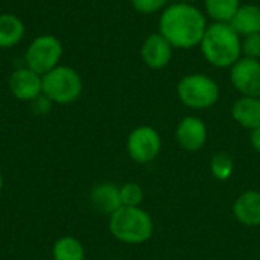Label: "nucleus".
Masks as SVG:
<instances>
[{"label":"nucleus","mask_w":260,"mask_h":260,"mask_svg":"<svg viewBox=\"0 0 260 260\" xmlns=\"http://www.w3.org/2000/svg\"><path fill=\"white\" fill-rule=\"evenodd\" d=\"M207 26L206 14L192 3L168 5L158 20V32L180 50L198 47Z\"/></svg>","instance_id":"obj_1"},{"label":"nucleus","mask_w":260,"mask_h":260,"mask_svg":"<svg viewBox=\"0 0 260 260\" xmlns=\"http://www.w3.org/2000/svg\"><path fill=\"white\" fill-rule=\"evenodd\" d=\"M204 59L216 69H230L242 58V37L230 23H212L200 43Z\"/></svg>","instance_id":"obj_2"},{"label":"nucleus","mask_w":260,"mask_h":260,"mask_svg":"<svg viewBox=\"0 0 260 260\" xmlns=\"http://www.w3.org/2000/svg\"><path fill=\"white\" fill-rule=\"evenodd\" d=\"M108 230L111 236L122 244L140 245L152 238L154 221L142 206H122L108 216Z\"/></svg>","instance_id":"obj_3"},{"label":"nucleus","mask_w":260,"mask_h":260,"mask_svg":"<svg viewBox=\"0 0 260 260\" xmlns=\"http://www.w3.org/2000/svg\"><path fill=\"white\" fill-rule=\"evenodd\" d=\"M218 82L204 73L184 75L177 84V96L180 102L190 110H209L219 101Z\"/></svg>","instance_id":"obj_4"},{"label":"nucleus","mask_w":260,"mask_h":260,"mask_svg":"<svg viewBox=\"0 0 260 260\" xmlns=\"http://www.w3.org/2000/svg\"><path fill=\"white\" fill-rule=\"evenodd\" d=\"M81 75L69 66H56L43 75V96L53 104L69 105L82 93Z\"/></svg>","instance_id":"obj_5"},{"label":"nucleus","mask_w":260,"mask_h":260,"mask_svg":"<svg viewBox=\"0 0 260 260\" xmlns=\"http://www.w3.org/2000/svg\"><path fill=\"white\" fill-rule=\"evenodd\" d=\"M61 56L62 44L55 35L50 34H44L32 40L24 53L26 67L37 72L41 76L55 69L56 66H59Z\"/></svg>","instance_id":"obj_6"},{"label":"nucleus","mask_w":260,"mask_h":260,"mask_svg":"<svg viewBox=\"0 0 260 260\" xmlns=\"http://www.w3.org/2000/svg\"><path fill=\"white\" fill-rule=\"evenodd\" d=\"M161 146L163 142L158 131L149 125L136 126L126 137V152L139 165L152 163L158 157Z\"/></svg>","instance_id":"obj_7"},{"label":"nucleus","mask_w":260,"mask_h":260,"mask_svg":"<svg viewBox=\"0 0 260 260\" xmlns=\"http://www.w3.org/2000/svg\"><path fill=\"white\" fill-rule=\"evenodd\" d=\"M230 82L241 96L260 98V61L242 56L230 67Z\"/></svg>","instance_id":"obj_8"},{"label":"nucleus","mask_w":260,"mask_h":260,"mask_svg":"<svg viewBox=\"0 0 260 260\" xmlns=\"http://www.w3.org/2000/svg\"><path fill=\"white\" fill-rule=\"evenodd\" d=\"M209 131L206 122L198 116L183 117L175 128V140L186 152H198L207 143Z\"/></svg>","instance_id":"obj_9"},{"label":"nucleus","mask_w":260,"mask_h":260,"mask_svg":"<svg viewBox=\"0 0 260 260\" xmlns=\"http://www.w3.org/2000/svg\"><path fill=\"white\" fill-rule=\"evenodd\" d=\"M9 90L15 99L34 102L43 94V76L29 67L17 69L9 78Z\"/></svg>","instance_id":"obj_10"},{"label":"nucleus","mask_w":260,"mask_h":260,"mask_svg":"<svg viewBox=\"0 0 260 260\" xmlns=\"http://www.w3.org/2000/svg\"><path fill=\"white\" fill-rule=\"evenodd\" d=\"M174 50V46L160 32H154L145 38L140 47V56L149 69L161 70L171 62Z\"/></svg>","instance_id":"obj_11"},{"label":"nucleus","mask_w":260,"mask_h":260,"mask_svg":"<svg viewBox=\"0 0 260 260\" xmlns=\"http://www.w3.org/2000/svg\"><path fill=\"white\" fill-rule=\"evenodd\" d=\"M88 201L96 212H99L101 215L110 216L119 207H122L120 189L117 184L110 183V181L98 183L91 187L90 195H88Z\"/></svg>","instance_id":"obj_12"},{"label":"nucleus","mask_w":260,"mask_h":260,"mask_svg":"<svg viewBox=\"0 0 260 260\" xmlns=\"http://www.w3.org/2000/svg\"><path fill=\"white\" fill-rule=\"evenodd\" d=\"M235 219L245 227H260V190H245L233 203Z\"/></svg>","instance_id":"obj_13"},{"label":"nucleus","mask_w":260,"mask_h":260,"mask_svg":"<svg viewBox=\"0 0 260 260\" xmlns=\"http://www.w3.org/2000/svg\"><path fill=\"white\" fill-rule=\"evenodd\" d=\"M232 117L242 128L253 131L260 126V98L241 96L232 105Z\"/></svg>","instance_id":"obj_14"},{"label":"nucleus","mask_w":260,"mask_h":260,"mask_svg":"<svg viewBox=\"0 0 260 260\" xmlns=\"http://www.w3.org/2000/svg\"><path fill=\"white\" fill-rule=\"evenodd\" d=\"M230 26L241 35L247 37L251 34H260V6L254 3L241 5L235 17L230 21Z\"/></svg>","instance_id":"obj_15"},{"label":"nucleus","mask_w":260,"mask_h":260,"mask_svg":"<svg viewBox=\"0 0 260 260\" xmlns=\"http://www.w3.org/2000/svg\"><path fill=\"white\" fill-rule=\"evenodd\" d=\"M24 23L14 14H0V49L18 44L24 35Z\"/></svg>","instance_id":"obj_16"},{"label":"nucleus","mask_w":260,"mask_h":260,"mask_svg":"<svg viewBox=\"0 0 260 260\" xmlns=\"http://www.w3.org/2000/svg\"><path fill=\"white\" fill-rule=\"evenodd\" d=\"M53 260H85V248L75 236H61L52 247Z\"/></svg>","instance_id":"obj_17"},{"label":"nucleus","mask_w":260,"mask_h":260,"mask_svg":"<svg viewBox=\"0 0 260 260\" xmlns=\"http://www.w3.org/2000/svg\"><path fill=\"white\" fill-rule=\"evenodd\" d=\"M206 17L213 23H230L241 6V0H203Z\"/></svg>","instance_id":"obj_18"},{"label":"nucleus","mask_w":260,"mask_h":260,"mask_svg":"<svg viewBox=\"0 0 260 260\" xmlns=\"http://www.w3.org/2000/svg\"><path fill=\"white\" fill-rule=\"evenodd\" d=\"M236 169V161L232 154L225 151H218L210 158V172L218 181H227L233 177Z\"/></svg>","instance_id":"obj_19"},{"label":"nucleus","mask_w":260,"mask_h":260,"mask_svg":"<svg viewBox=\"0 0 260 260\" xmlns=\"http://www.w3.org/2000/svg\"><path fill=\"white\" fill-rule=\"evenodd\" d=\"M119 189H120L122 206H126V207H139V206H142L145 193H143V189H142V186L139 183L128 181V183L119 186Z\"/></svg>","instance_id":"obj_20"},{"label":"nucleus","mask_w":260,"mask_h":260,"mask_svg":"<svg viewBox=\"0 0 260 260\" xmlns=\"http://www.w3.org/2000/svg\"><path fill=\"white\" fill-rule=\"evenodd\" d=\"M169 0H131L133 8L143 15H151L163 11L168 6Z\"/></svg>","instance_id":"obj_21"},{"label":"nucleus","mask_w":260,"mask_h":260,"mask_svg":"<svg viewBox=\"0 0 260 260\" xmlns=\"http://www.w3.org/2000/svg\"><path fill=\"white\" fill-rule=\"evenodd\" d=\"M242 56L260 61V34L242 37Z\"/></svg>","instance_id":"obj_22"},{"label":"nucleus","mask_w":260,"mask_h":260,"mask_svg":"<svg viewBox=\"0 0 260 260\" xmlns=\"http://www.w3.org/2000/svg\"><path fill=\"white\" fill-rule=\"evenodd\" d=\"M250 143H251L253 149L260 154V126L250 131Z\"/></svg>","instance_id":"obj_23"},{"label":"nucleus","mask_w":260,"mask_h":260,"mask_svg":"<svg viewBox=\"0 0 260 260\" xmlns=\"http://www.w3.org/2000/svg\"><path fill=\"white\" fill-rule=\"evenodd\" d=\"M172 2H178V3H192V5H195L198 0H172Z\"/></svg>","instance_id":"obj_24"},{"label":"nucleus","mask_w":260,"mask_h":260,"mask_svg":"<svg viewBox=\"0 0 260 260\" xmlns=\"http://www.w3.org/2000/svg\"><path fill=\"white\" fill-rule=\"evenodd\" d=\"M2 189H3V175L0 172V192H2Z\"/></svg>","instance_id":"obj_25"},{"label":"nucleus","mask_w":260,"mask_h":260,"mask_svg":"<svg viewBox=\"0 0 260 260\" xmlns=\"http://www.w3.org/2000/svg\"><path fill=\"white\" fill-rule=\"evenodd\" d=\"M114 260H125V259H114Z\"/></svg>","instance_id":"obj_26"}]
</instances>
